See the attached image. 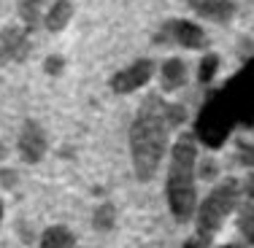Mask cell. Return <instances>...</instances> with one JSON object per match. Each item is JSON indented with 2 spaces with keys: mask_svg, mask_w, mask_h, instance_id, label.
Segmentation results:
<instances>
[{
  "mask_svg": "<svg viewBox=\"0 0 254 248\" xmlns=\"http://www.w3.org/2000/svg\"><path fill=\"white\" fill-rule=\"evenodd\" d=\"M187 81V62L179 57H171L162 62V89L165 92H176Z\"/></svg>",
  "mask_w": 254,
  "mask_h": 248,
  "instance_id": "10",
  "label": "cell"
},
{
  "mask_svg": "<svg viewBox=\"0 0 254 248\" xmlns=\"http://www.w3.org/2000/svg\"><path fill=\"white\" fill-rule=\"evenodd\" d=\"M16 149H19V156L27 162V165H38V162L46 156V151H49L46 130L35 122V119H27V122L22 124V130H19Z\"/></svg>",
  "mask_w": 254,
  "mask_h": 248,
  "instance_id": "6",
  "label": "cell"
},
{
  "mask_svg": "<svg viewBox=\"0 0 254 248\" xmlns=\"http://www.w3.org/2000/svg\"><path fill=\"white\" fill-rule=\"evenodd\" d=\"M154 76V62L152 59H135L132 65L122 68L119 73L111 76V89L117 95H130L135 89H141L143 84H149V78Z\"/></svg>",
  "mask_w": 254,
  "mask_h": 248,
  "instance_id": "7",
  "label": "cell"
},
{
  "mask_svg": "<svg viewBox=\"0 0 254 248\" xmlns=\"http://www.w3.org/2000/svg\"><path fill=\"white\" fill-rule=\"evenodd\" d=\"M165 122H168V130H176L187 122V111L184 105H179V102H173V105H168L165 102Z\"/></svg>",
  "mask_w": 254,
  "mask_h": 248,
  "instance_id": "16",
  "label": "cell"
},
{
  "mask_svg": "<svg viewBox=\"0 0 254 248\" xmlns=\"http://www.w3.org/2000/svg\"><path fill=\"white\" fill-rule=\"evenodd\" d=\"M41 248H76V235L63 224H54L41 232Z\"/></svg>",
  "mask_w": 254,
  "mask_h": 248,
  "instance_id": "12",
  "label": "cell"
},
{
  "mask_svg": "<svg viewBox=\"0 0 254 248\" xmlns=\"http://www.w3.org/2000/svg\"><path fill=\"white\" fill-rule=\"evenodd\" d=\"M3 156H5V143L0 141V159H3Z\"/></svg>",
  "mask_w": 254,
  "mask_h": 248,
  "instance_id": "23",
  "label": "cell"
},
{
  "mask_svg": "<svg viewBox=\"0 0 254 248\" xmlns=\"http://www.w3.org/2000/svg\"><path fill=\"white\" fill-rule=\"evenodd\" d=\"M249 70L241 68L238 76L227 78V84L216 92H208L195 119V141L205 143L208 149H222L230 138L235 122L252 124V87L246 81Z\"/></svg>",
  "mask_w": 254,
  "mask_h": 248,
  "instance_id": "1",
  "label": "cell"
},
{
  "mask_svg": "<svg viewBox=\"0 0 254 248\" xmlns=\"http://www.w3.org/2000/svg\"><path fill=\"white\" fill-rule=\"evenodd\" d=\"M200 175L203 178H216L219 175V162L214 159V156H208V159H203V165H200Z\"/></svg>",
  "mask_w": 254,
  "mask_h": 248,
  "instance_id": "20",
  "label": "cell"
},
{
  "mask_svg": "<svg viewBox=\"0 0 254 248\" xmlns=\"http://www.w3.org/2000/svg\"><path fill=\"white\" fill-rule=\"evenodd\" d=\"M73 19V3L70 0H54V5L49 8V14H46L44 25L46 30H52V33H60V30L68 27V22Z\"/></svg>",
  "mask_w": 254,
  "mask_h": 248,
  "instance_id": "11",
  "label": "cell"
},
{
  "mask_svg": "<svg viewBox=\"0 0 254 248\" xmlns=\"http://www.w3.org/2000/svg\"><path fill=\"white\" fill-rule=\"evenodd\" d=\"M181 248H205V243H203V240H187Z\"/></svg>",
  "mask_w": 254,
  "mask_h": 248,
  "instance_id": "22",
  "label": "cell"
},
{
  "mask_svg": "<svg viewBox=\"0 0 254 248\" xmlns=\"http://www.w3.org/2000/svg\"><path fill=\"white\" fill-rule=\"evenodd\" d=\"M114 224H117V208H114V202L98 205V210H95V216H92V227L98 229V232H111Z\"/></svg>",
  "mask_w": 254,
  "mask_h": 248,
  "instance_id": "13",
  "label": "cell"
},
{
  "mask_svg": "<svg viewBox=\"0 0 254 248\" xmlns=\"http://www.w3.org/2000/svg\"><path fill=\"white\" fill-rule=\"evenodd\" d=\"M241 199V184L238 178H227L219 186L211 189V195L203 199L200 210H197V240L208 243L216 232L222 229V224L227 221V216L235 210Z\"/></svg>",
  "mask_w": 254,
  "mask_h": 248,
  "instance_id": "4",
  "label": "cell"
},
{
  "mask_svg": "<svg viewBox=\"0 0 254 248\" xmlns=\"http://www.w3.org/2000/svg\"><path fill=\"white\" fill-rule=\"evenodd\" d=\"M187 3H190V8L195 11V14H200L203 19L219 22V25H227L235 16V11H238V3H235V0H187Z\"/></svg>",
  "mask_w": 254,
  "mask_h": 248,
  "instance_id": "9",
  "label": "cell"
},
{
  "mask_svg": "<svg viewBox=\"0 0 254 248\" xmlns=\"http://www.w3.org/2000/svg\"><path fill=\"white\" fill-rule=\"evenodd\" d=\"M0 184H3L5 189H14V186L19 184V175L14 170H0Z\"/></svg>",
  "mask_w": 254,
  "mask_h": 248,
  "instance_id": "21",
  "label": "cell"
},
{
  "mask_svg": "<svg viewBox=\"0 0 254 248\" xmlns=\"http://www.w3.org/2000/svg\"><path fill=\"white\" fill-rule=\"evenodd\" d=\"M235 149H238V156H235V162L244 167H252V146L246 141H235Z\"/></svg>",
  "mask_w": 254,
  "mask_h": 248,
  "instance_id": "19",
  "label": "cell"
},
{
  "mask_svg": "<svg viewBox=\"0 0 254 248\" xmlns=\"http://www.w3.org/2000/svg\"><path fill=\"white\" fill-rule=\"evenodd\" d=\"M44 70L49 76H60L65 70V57L63 54H49V57L44 59Z\"/></svg>",
  "mask_w": 254,
  "mask_h": 248,
  "instance_id": "18",
  "label": "cell"
},
{
  "mask_svg": "<svg viewBox=\"0 0 254 248\" xmlns=\"http://www.w3.org/2000/svg\"><path fill=\"white\" fill-rule=\"evenodd\" d=\"M165 149H168L165 100L152 92L141 100L130 127V154H132V167H135L138 181L154 178Z\"/></svg>",
  "mask_w": 254,
  "mask_h": 248,
  "instance_id": "2",
  "label": "cell"
},
{
  "mask_svg": "<svg viewBox=\"0 0 254 248\" xmlns=\"http://www.w3.org/2000/svg\"><path fill=\"white\" fill-rule=\"evenodd\" d=\"M219 248H241V246H235V243H227V246H219Z\"/></svg>",
  "mask_w": 254,
  "mask_h": 248,
  "instance_id": "24",
  "label": "cell"
},
{
  "mask_svg": "<svg viewBox=\"0 0 254 248\" xmlns=\"http://www.w3.org/2000/svg\"><path fill=\"white\" fill-rule=\"evenodd\" d=\"M0 221H3V202H0Z\"/></svg>",
  "mask_w": 254,
  "mask_h": 248,
  "instance_id": "25",
  "label": "cell"
},
{
  "mask_svg": "<svg viewBox=\"0 0 254 248\" xmlns=\"http://www.w3.org/2000/svg\"><path fill=\"white\" fill-rule=\"evenodd\" d=\"M30 57L27 30L19 25H8L0 30V68L8 62H25Z\"/></svg>",
  "mask_w": 254,
  "mask_h": 248,
  "instance_id": "8",
  "label": "cell"
},
{
  "mask_svg": "<svg viewBox=\"0 0 254 248\" xmlns=\"http://www.w3.org/2000/svg\"><path fill=\"white\" fill-rule=\"evenodd\" d=\"M154 44L157 46H165V44H179L184 49H205L208 44V35L200 25L195 22H187V19H168L162 30L154 35Z\"/></svg>",
  "mask_w": 254,
  "mask_h": 248,
  "instance_id": "5",
  "label": "cell"
},
{
  "mask_svg": "<svg viewBox=\"0 0 254 248\" xmlns=\"http://www.w3.org/2000/svg\"><path fill=\"white\" fill-rule=\"evenodd\" d=\"M16 11H19V19L25 22V30H35L41 25V0H19Z\"/></svg>",
  "mask_w": 254,
  "mask_h": 248,
  "instance_id": "14",
  "label": "cell"
},
{
  "mask_svg": "<svg viewBox=\"0 0 254 248\" xmlns=\"http://www.w3.org/2000/svg\"><path fill=\"white\" fill-rule=\"evenodd\" d=\"M195 165H197V141L192 132H181L171 149V173L165 181V197L176 221H190L195 216L197 192H195Z\"/></svg>",
  "mask_w": 254,
  "mask_h": 248,
  "instance_id": "3",
  "label": "cell"
},
{
  "mask_svg": "<svg viewBox=\"0 0 254 248\" xmlns=\"http://www.w3.org/2000/svg\"><path fill=\"white\" fill-rule=\"evenodd\" d=\"M219 65H222V57L214 51H208L205 57L200 59V68H197V81L200 84H211L214 76L219 73Z\"/></svg>",
  "mask_w": 254,
  "mask_h": 248,
  "instance_id": "15",
  "label": "cell"
},
{
  "mask_svg": "<svg viewBox=\"0 0 254 248\" xmlns=\"http://www.w3.org/2000/svg\"><path fill=\"white\" fill-rule=\"evenodd\" d=\"M252 219H254V210H252V197L244 202V210H241V219H238V227H241V232H244V238L254 240V229H252Z\"/></svg>",
  "mask_w": 254,
  "mask_h": 248,
  "instance_id": "17",
  "label": "cell"
},
{
  "mask_svg": "<svg viewBox=\"0 0 254 248\" xmlns=\"http://www.w3.org/2000/svg\"><path fill=\"white\" fill-rule=\"evenodd\" d=\"M0 11H3V8H0Z\"/></svg>",
  "mask_w": 254,
  "mask_h": 248,
  "instance_id": "26",
  "label": "cell"
}]
</instances>
